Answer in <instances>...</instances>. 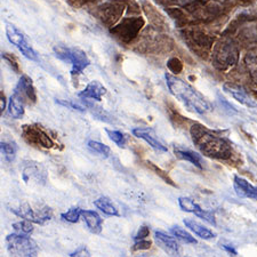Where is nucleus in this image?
<instances>
[{
    "instance_id": "nucleus-1",
    "label": "nucleus",
    "mask_w": 257,
    "mask_h": 257,
    "mask_svg": "<svg viewBox=\"0 0 257 257\" xmlns=\"http://www.w3.org/2000/svg\"><path fill=\"white\" fill-rule=\"evenodd\" d=\"M193 144L202 155L211 159L227 160L232 156V148L222 136L214 134L200 123H194L190 130Z\"/></svg>"
},
{
    "instance_id": "nucleus-2",
    "label": "nucleus",
    "mask_w": 257,
    "mask_h": 257,
    "mask_svg": "<svg viewBox=\"0 0 257 257\" xmlns=\"http://www.w3.org/2000/svg\"><path fill=\"white\" fill-rule=\"evenodd\" d=\"M166 84L173 96L181 101L189 109L196 111L199 114H205L211 110L210 103L206 101V98L197 89H194L191 85L181 78L173 76L171 73H166Z\"/></svg>"
},
{
    "instance_id": "nucleus-3",
    "label": "nucleus",
    "mask_w": 257,
    "mask_h": 257,
    "mask_svg": "<svg viewBox=\"0 0 257 257\" xmlns=\"http://www.w3.org/2000/svg\"><path fill=\"white\" fill-rule=\"evenodd\" d=\"M6 249L13 256L32 257L37 256L39 251V247L35 240L30 238V235H23L19 233H12L7 235Z\"/></svg>"
},
{
    "instance_id": "nucleus-4",
    "label": "nucleus",
    "mask_w": 257,
    "mask_h": 257,
    "mask_svg": "<svg viewBox=\"0 0 257 257\" xmlns=\"http://www.w3.org/2000/svg\"><path fill=\"white\" fill-rule=\"evenodd\" d=\"M54 53H55L57 59L65 62V63L71 64V73L73 76L74 74H81L90 63L86 53L79 48L59 45V46L54 47Z\"/></svg>"
},
{
    "instance_id": "nucleus-5",
    "label": "nucleus",
    "mask_w": 257,
    "mask_h": 257,
    "mask_svg": "<svg viewBox=\"0 0 257 257\" xmlns=\"http://www.w3.org/2000/svg\"><path fill=\"white\" fill-rule=\"evenodd\" d=\"M239 52L232 40H223L215 48L213 63L219 70H225L238 62Z\"/></svg>"
},
{
    "instance_id": "nucleus-6",
    "label": "nucleus",
    "mask_w": 257,
    "mask_h": 257,
    "mask_svg": "<svg viewBox=\"0 0 257 257\" xmlns=\"http://www.w3.org/2000/svg\"><path fill=\"white\" fill-rule=\"evenodd\" d=\"M11 210L21 218L28 219L36 224H45L46 222L51 221L53 217V211L49 207L44 206L35 210L28 202L21 204L18 207H12Z\"/></svg>"
},
{
    "instance_id": "nucleus-7",
    "label": "nucleus",
    "mask_w": 257,
    "mask_h": 257,
    "mask_svg": "<svg viewBox=\"0 0 257 257\" xmlns=\"http://www.w3.org/2000/svg\"><path fill=\"white\" fill-rule=\"evenodd\" d=\"M6 36L7 39L10 40V43L14 45L15 47H18L19 51L23 54L27 59L31 61H38V55L35 49L29 43L26 36L21 32L18 28H15L12 24H7L6 26Z\"/></svg>"
},
{
    "instance_id": "nucleus-8",
    "label": "nucleus",
    "mask_w": 257,
    "mask_h": 257,
    "mask_svg": "<svg viewBox=\"0 0 257 257\" xmlns=\"http://www.w3.org/2000/svg\"><path fill=\"white\" fill-rule=\"evenodd\" d=\"M22 135L28 143L45 149L54 148V141L48 133L39 125H26L22 128Z\"/></svg>"
},
{
    "instance_id": "nucleus-9",
    "label": "nucleus",
    "mask_w": 257,
    "mask_h": 257,
    "mask_svg": "<svg viewBox=\"0 0 257 257\" xmlns=\"http://www.w3.org/2000/svg\"><path fill=\"white\" fill-rule=\"evenodd\" d=\"M142 26V19H125L118 27L113 28L111 32L114 33L119 39L123 41H131L133 38H135Z\"/></svg>"
},
{
    "instance_id": "nucleus-10",
    "label": "nucleus",
    "mask_w": 257,
    "mask_h": 257,
    "mask_svg": "<svg viewBox=\"0 0 257 257\" xmlns=\"http://www.w3.org/2000/svg\"><path fill=\"white\" fill-rule=\"evenodd\" d=\"M178 205H180L181 209L186 211V213H192L197 215L198 217L204 219L209 224L216 226V221H215V216L210 211H207L202 209L200 206H199L197 202H194L191 198L188 197H180L178 198Z\"/></svg>"
},
{
    "instance_id": "nucleus-11",
    "label": "nucleus",
    "mask_w": 257,
    "mask_h": 257,
    "mask_svg": "<svg viewBox=\"0 0 257 257\" xmlns=\"http://www.w3.org/2000/svg\"><path fill=\"white\" fill-rule=\"evenodd\" d=\"M22 176L26 182L35 181L36 183L45 184L47 182V172L43 165L36 161H26L22 167Z\"/></svg>"
},
{
    "instance_id": "nucleus-12",
    "label": "nucleus",
    "mask_w": 257,
    "mask_h": 257,
    "mask_svg": "<svg viewBox=\"0 0 257 257\" xmlns=\"http://www.w3.org/2000/svg\"><path fill=\"white\" fill-rule=\"evenodd\" d=\"M133 135L135 138L141 139L147 142L152 149L159 151V152H167V145H166L163 141H161L158 135L156 134V132L152 130V128H148V127H138L133 130Z\"/></svg>"
},
{
    "instance_id": "nucleus-13",
    "label": "nucleus",
    "mask_w": 257,
    "mask_h": 257,
    "mask_svg": "<svg viewBox=\"0 0 257 257\" xmlns=\"http://www.w3.org/2000/svg\"><path fill=\"white\" fill-rule=\"evenodd\" d=\"M155 240L158 246L163 249L166 254L171 256H178L181 252L180 244L176 241V238L171 237V235L166 234L163 231L155 232Z\"/></svg>"
},
{
    "instance_id": "nucleus-14",
    "label": "nucleus",
    "mask_w": 257,
    "mask_h": 257,
    "mask_svg": "<svg viewBox=\"0 0 257 257\" xmlns=\"http://www.w3.org/2000/svg\"><path fill=\"white\" fill-rule=\"evenodd\" d=\"M223 89H224L225 93L230 94L235 101H238L240 104L247 107H257V103L247 94L241 86L232 84V82H225L223 85Z\"/></svg>"
},
{
    "instance_id": "nucleus-15",
    "label": "nucleus",
    "mask_w": 257,
    "mask_h": 257,
    "mask_svg": "<svg viewBox=\"0 0 257 257\" xmlns=\"http://www.w3.org/2000/svg\"><path fill=\"white\" fill-rule=\"evenodd\" d=\"M233 188L237 196L240 198H247L257 201V186L250 184L242 177L234 176Z\"/></svg>"
},
{
    "instance_id": "nucleus-16",
    "label": "nucleus",
    "mask_w": 257,
    "mask_h": 257,
    "mask_svg": "<svg viewBox=\"0 0 257 257\" xmlns=\"http://www.w3.org/2000/svg\"><path fill=\"white\" fill-rule=\"evenodd\" d=\"M106 94V88L97 80L90 81L85 87L84 90L78 94V96L82 99H93V101H102V97Z\"/></svg>"
},
{
    "instance_id": "nucleus-17",
    "label": "nucleus",
    "mask_w": 257,
    "mask_h": 257,
    "mask_svg": "<svg viewBox=\"0 0 257 257\" xmlns=\"http://www.w3.org/2000/svg\"><path fill=\"white\" fill-rule=\"evenodd\" d=\"M24 106H26V98L18 90L14 89V93L10 97L8 102V113H10L14 119H20L24 115Z\"/></svg>"
},
{
    "instance_id": "nucleus-18",
    "label": "nucleus",
    "mask_w": 257,
    "mask_h": 257,
    "mask_svg": "<svg viewBox=\"0 0 257 257\" xmlns=\"http://www.w3.org/2000/svg\"><path fill=\"white\" fill-rule=\"evenodd\" d=\"M15 89L22 94L24 98L29 99V102L36 103L37 94H36L35 87H33L32 79L30 77H28V76H26V74H23V76L20 78L18 85H16V87H15Z\"/></svg>"
},
{
    "instance_id": "nucleus-19",
    "label": "nucleus",
    "mask_w": 257,
    "mask_h": 257,
    "mask_svg": "<svg viewBox=\"0 0 257 257\" xmlns=\"http://www.w3.org/2000/svg\"><path fill=\"white\" fill-rule=\"evenodd\" d=\"M81 217L84 219L88 230L95 234H99L102 232L103 221L99 215L94 210H82Z\"/></svg>"
},
{
    "instance_id": "nucleus-20",
    "label": "nucleus",
    "mask_w": 257,
    "mask_h": 257,
    "mask_svg": "<svg viewBox=\"0 0 257 257\" xmlns=\"http://www.w3.org/2000/svg\"><path fill=\"white\" fill-rule=\"evenodd\" d=\"M183 223L189 230H191L194 234L198 235L199 238H201L204 240H211V239H214L215 237H216V233H214L213 231L207 229L206 226L200 224V223L197 222V221H194V219L184 218Z\"/></svg>"
},
{
    "instance_id": "nucleus-21",
    "label": "nucleus",
    "mask_w": 257,
    "mask_h": 257,
    "mask_svg": "<svg viewBox=\"0 0 257 257\" xmlns=\"http://www.w3.org/2000/svg\"><path fill=\"white\" fill-rule=\"evenodd\" d=\"M175 156L178 159L184 160V161H189L192 165L196 166V167L202 169L204 168V163H202V158L198 153L193 152L191 150H188V149H182V148H175Z\"/></svg>"
},
{
    "instance_id": "nucleus-22",
    "label": "nucleus",
    "mask_w": 257,
    "mask_h": 257,
    "mask_svg": "<svg viewBox=\"0 0 257 257\" xmlns=\"http://www.w3.org/2000/svg\"><path fill=\"white\" fill-rule=\"evenodd\" d=\"M94 205L96 206L103 214H105L106 216H119V211L117 209V207L113 205V202L111 201L110 198L99 197L94 201Z\"/></svg>"
},
{
    "instance_id": "nucleus-23",
    "label": "nucleus",
    "mask_w": 257,
    "mask_h": 257,
    "mask_svg": "<svg viewBox=\"0 0 257 257\" xmlns=\"http://www.w3.org/2000/svg\"><path fill=\"white\" fill-rule=\"evenodd\" d=\"M0 149H2V155L4 159L8 163L13 161L16 157V153H18V145L15 142H12V141H2V144H0Z\"/></svg>"
},
{
    "instance_id": "nucleus-24",
    "label": "nucleus",
    "mask_w": 257,
    "mask_h": 257,
    "mask_svg": "<svg viewBox=\"0 0 257 257\" xmlns=\"http://www.w3.org/2000/svg\"><path fill=\"white\" fill-rule=\"evenodd\" d=\"M171 233L175 237L177 240H180L183 243H188V244H194L197 243V240L194 239V237H192L191 234L189 233L188 231L182 229L181 226L175 225L171 227Z\"/></svg>"
},
{
    "instance_id": "nucleus-25",
    "label": "nucleus",
    "mask_w": 257,
    "mask_h": 257,
    "mask_svg": "<svg viewBox=\"0 0 257 257\" xmlns=\"http://www.w3.org/2000/svg\"><path fill=\"white\" fill-rule=\"evenodd\" d=\"M122 13V7L120 8V6H114V5H110L109 7L103 8V20L105 22H110V23H114L119 18L118 16Z\"/></svg>"
},
{
    "instance_id": "nucleus-26",
    "label": "nucleus",
    "mask_w": 257,
    "mask_h": 257,
    "mask_svg": "<svg viewBox=\"0 0 257 257\" xmlns=\"http://www.w3.org/2000/svg\"><path fill=\"white\" fill-rule=\"evenodd\" d=\"M13 230L15 233L23 234V235H31V233L33 232L32 222L28 221V219L16 222L13 224Z\"/></svg>"
},
{
    "instance_id": "nucleus-27",
    "label": "nucleus",
    "mask_w": 257,
    "mask_h": 257,
    "mask_svg": "<svg viewBox=\"0 0 257 257\" xmlns=\"http://www.w3.org/2000/svg\"><path fill=\"white\" fill-rule=\"evenodd\" d=\"M246 64L251 77L257 80V51L248 52L246 56Z\"/></svg>"
},
{
    "instance_id": "nucleus-28",
    "label": "nucleus",
    "mask_w": 257,
    "mask_h": 257,
    "mask_svg": "<svg viewBox=\"0 0 257 257\" xmlns=\"http://www.w3.org/2000/svg\"><path fill=\"white\" fill-rule=\"evenodd\" d=\"M87 144H88V148L90 149V150H93L94 152L98 153V155L104 157V158H106V157L110 156L111 149L107 147V145L98 142V141H93V140L88 141V143H87Z\"/></svg>"
},
{
    "instance_id": "nucleus-29",
    "label": "nucleus",
    "mask_w": 257,
    "mask_h": 257,
    "mask_svg": "<svg viewBox=\"0 0 257 257\" xmlns=\"http://www.w3.org/2000/svg\"><path fill=\"white\" fill-rule=\"evenodd\" d=\"M81 213L82 209H80L79 207H72L66 213L61 214V217L69 223H77L81 217Z\"/></svg>"
},
{
    "instance_id": "nucleus-30",
    "label": "nucleus",
    "mask_w": 257,
    "mask_h": 257,
    "mask_svg": "<svg viewBox=\"0 0 257 257\" xmlns=\"http://www.w3.org/2000/svg\"><path fill=\"white\" fill-rule=\"evenodd\" d=\"M105 132H106L107 136H109V139L112 141V142H114L120 148H125L127 139H126V135L123 134V133L119 132V131H110V130H106Z\"/></svg>"
},
{
    "instance_id": "nucleus-31",
    "label": "nucleus",
    "mask_w": 257,
    "mask_h": 257,
    "mask_svg": "<svg viewBox=\"0 0 257 257\" xmlns=\"http://www.w3.org/2000/svg\"><path fill=\"white\" fill-rule=\"evenodd\" d=\"M3 59L5 60L8 64H10V66L14 70V71L20 72L19 63H18V61H16V59L13 55H11V54H7V53H4L3 54Z\"/></svg>"
},
{
    "instance_id": "nucleus-32",
    "label": "nucleus",
    "mask_w": 257,
    "mask_h": 257,
    "mask_svg": "<svg viewBox=\"0 0 257 257\" xmlns=\"http://www.w3.org/2000/svg\"><path fill=\"white\" fill-rule=\"evenodd\" d=\"M151 247V241H147V240H136L134 246H133V250H145Z\"/></svg>"
},
{
    "instance_id": "nucleus-33",
    "label": "nucleus",
    "mask_w": 257,
    "mask_h": 257,
    "mask_svg": "<svg viewBox=\"0 0 257 257\" xmlns=\"http://www.w3.org/2000/svg\"><path fill=\"white\" fill-rule=\"evenodd\" d=\"M168 68L174 73H178L182 70V64L177 59H172V60H169V62H168Z\"/></svg>"
},
{
    "instance_id": "nucleus-34",
    "label": "nucleus",
    "mask_w": 257,
    "mask_h": 257,
    "mask_svg": "<svg viewBox=\"0 0 257 257\" xmlns=\"http://www.w3.org/2000/svg\"><path fill=\"white\" fill-rule=\"evenodd\" d=\"M149 234H150V229H149V226L142 225V226L140 227L138 234L135 235V240H142V239H145L147 237H149Z\"/></svg>"
},
{
    "instance_id": "nucleus-35",
    "label": "nucleus",
    "mask_w": 257,
    "mask_h": 257,
    "mask_svg": "<svg viewBox=\"0 0 257 257\" xmlns=\"http://www.w3.org/2000/svg\"><path fill=\"white\" fill-rule=\"evenodd\" d=\"M57 103H60V104H62V105H64V106H68V107H70V109H72V110H78V111H84V107H82L81 105H79V104H77V103H74V102H65V101H57Z\"/></svg>"
},
{
    "instance_id": "nucleus-36",
    "label": "nucleus",
    "mask_w": 257,
    "mask_h": 257,
    "mask_svg": "<svg viewBox=\"0 0 257 257\" xmlns=\"http://www.w3.org/2000/svg\"><path fill=\"white\" fill-rule=\"evenodd\" d=\"M69 256L71 257H74V256H90V252L87 250L86 247H79L77 248L76 250H74L73 252H71Z\"/></svg>"
},
{
    "instance_id": "nucleus-37",
    "label": "nucleus",
    "mask_w": 257,
    "mask_h": 257,
    "mask_svg": "<svg viewBox=\"0 0 257 257\" xmlns=\"http://www.w3.org/2000/svg\"><path fill=\"white\" fill-rule=\"evenodd\" d=\"M223 248H224V249H225L227 252H230V254H232V255H237V250H235L234 248L232 247V246H229V244H223Z\"/></svg>"
},
{
    "instance_id": "nucleus-38",
    "label": "nucleus",
    "mask_w": 257,
    "mask_h": 257,
    "mask_svg": "<svg viewBox=\"0 0 257 257\" xmlns=\"http://www.w3.org/2000/svg\"><path fill=\"white\" fill-rule=\"evenodd\" d=\"M0 99H2V106H0V110H2V113H3L4 110L6 109V99H5V96H4L3 93L0 94Z\"/></svg>"
}]
</instances>
